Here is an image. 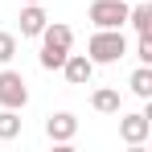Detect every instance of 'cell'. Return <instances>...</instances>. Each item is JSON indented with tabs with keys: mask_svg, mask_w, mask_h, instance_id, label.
<instances>
[{
	"mask_svg": "<svg viewBox=\"0 0 152 152\" xmlns=\"http://www.w3.org/2000/svg\"><path fill=\"white\" fill-rule=\"evenodd\" d=\"M45 8L41 4H25L21 8V37H41V29H45Z\"/></svg>",
	"mask_w": 152,
	"mask_h": 152,
	"instance_id": "cell-8",
	"label": "cell"
},
{
	"mask_svg": "<svg viewBox=\"0 0 152 152\" xmlns=\"http://www.w3.org/2000/svg\"><path fill=\"white\" fill-rule=\"evenodd\" d=\"M127 25L136 29V33H152V4H148V0H132V8H127Z\"/></svg>",
	"mask_w": 152,
	"mask_h": 152,
	"instance_id": "cell-10",
	"label": "cell"
},
{
	"mask_svg": "<svg viewBox=\"0 0 152 152\" xmlns=\"http://www.w3.org/2000/svg\"><path fill=\"white\" fill-rule=\"evenodd\" d=\"M127 0H95L91 8H86V17H91V25L95 29H124L127 25Z\"/></svg>",
	"mask_w": 152,
	"mask_h": 152,
	"instance_id": "cell-3",
	"label": "cell"
},
{
	"mask_svg": "<svg viewBox=\"0 0 152 152\" xmlns=\"http://www.w3.org/2000/svg\"><path fill=\"white\" fill-rule=\"evenodd\" d=\"M25 4H41V0H25Z\"/></svg>",
	"mask_w": 152,
	"mask_h": 152,
	"instance_id": "cell-15",
	"label": "cell"
},
{
	"mask_svg": "<svg viewBox=\"0 0 152 152\" xmlns=\"http://www.w3.org/2000/svg\"><path fill=\"white\" fill-rule=\"evenodd\" d=\"M148 136H152V119L144 115V111H127V115H119V140H124V144L140 148Z\"/></svg>",
	"mask_w": 152,
	"mask_h": 152,
	"instance_id": "cell-5",
	"label": "cell"
},
{
	"mask_svg": "<svg viewBox=\"0 0 152 152\" xmlns=\"http://www.w3.org/2000/svg\"><path fill=\"white\" fill-rule=\"evenodd\" d=\"M91 107H95L99 115H119V111H124V99H119V91H111V86H99V91L91 95Z\"/></svg>",
	"mask_w": 152,
	"mask_h": 152,
	"instance_id": "cell-9",
	"label": "cell"
},
{
	"mask_svg": "<svg viewBox=\"0 0 152 152\" xmlns=\"http://www.w3.org/2000/svg\"><path fill=\"white\" fill-rule=\"evenodd\" d=\"M136 58H140V66H152V33H140V41H136Z\"/></svg>",
	"mask_w": 152,
	"mask_h": 152,
	"instance_id": "cell-14",
	"label": "cell"
},
{
	"mask_svg": "<svg viewBox=\"0 0 152 152\" xmlns=\"http://www.w3.org/2000/svg\"><path fill=\"white\" fill-rule=\"evenodd\" d=\"M127 86H132V95H136V99H152V66H140V70H132Z\"/></svg>",
	"mask_w": 152,
	"mask_h": 152,
	"instance_id": "cell-11",
	"label": "cell"
},
{
	"mask_svg": "<svg viewBox=\"0 0 152 152\" xmlns=\"http://www.w3.org/2000/svg\"><path fill=\"white\" fill-rule=\"evenodd\" d=\"M74 45V29L62 25V21H45L41 29V70H62V62H66V53Z\"/></svg>",
	"mask_w": 152,
	"mask_h": 152,
	"instance_id": "cell-1",
	"label": "cell"
},
{
	"mask_svg": "<svg viewBox=\"0 0 152 152\" xmlns=\"http://www.w3.org/2000/svg\"><path fill=\"white\" fill-rule=\"evenodd\" d=\"M62 74H66V82H70V86H86V82L95 78V62H91L86 53H66Z\"/></svg>",
	"mask_w": 152,
	"mask_h": 152,
	"instance_id": "cell-7",
	"label": "cell"
},
{
	"mask_svg": "<svg viewBox=\"0 0 152 152\" xmlns=\"http://www.w3.org/2000/svg\"><path fill=\"white\" fill-rule=\"evenodd\" d=\"M17 58V33H4L0 29V66H8Z\"/></svg>",
	"mask_w": 152,
	"mask_h": 152,
	"instance_id": "cell-13",
	"label": "cell"
},
{
	"mask_svg": "<svg viewBox=\"0 0 152 152\" xmlns=\"http://www.w3.org/2000/svg\"><path fill=\"white\" fill-rule=\"evenodd\" d=\"M86 58H91L95 66H111V62L127 58V37H124V29H95V37L86 41Z\"/></svg>",
	"mask_w": 152,
	"mask_h": 152,
	"instance_id": "cell-2",
	"label": "cell"
},
{
	"mask_svg": "<svg viewBox=\"0 0 152 152\" xmlns=\"http://www.w3.org/2000/svg\"><path fill=\"white\" fill-rule=\"evenodd\" d=\"M21 136V115L12 107H0V140H17Z\"/></svg>",
	"mask_w": 152,
	"mask_h": 152,
	"instance_id": "cell-12",
	"label": "cell"
},
{
	"mask_svg": "<svg viewBox=\"0 0 152 152\" xmlns=\"http://www.w3.org/2000/svg\"><path fill=\"white\" fill-rule=\"evenodd\" d=\"M127 4H132V0H127Z\"/></svg>",
	"mask_w": 152,
	"mask_h": 152,
	"instance_id": "cell-16",
	"label": "cell"
},
{
	"mask_svg": "<svg viewBox=\"0 0 152 152\" xmlns=\"http://www.w3.org/2000/svg\"><path fill=\"white\" fill-rule=\"evenodd\" d=\"M29 103V82L21 78V70H0V107H12V111H21Z\"/></svg>",
	"mask_w": 152,
	"mask_h": 152,
	"instance_id": "cell-4",
	"label": "cell"
},
{
	"mask_svg": "<svg viewBox=\"0 0 152 152\" xmlns=\"http://www.w3.org/2000/svg\"><path fill=\"white\" fill-rule=\"evenodd\" d=\"M45 136H50L53 144H70L78 136V115L74 111H53L50 119H45Z\"/></svg>",
	"mask_w": 152,
	"mask_h": 152,
	"instance_id": "cell-6",
	"label": "cell"
}]
</instances>
